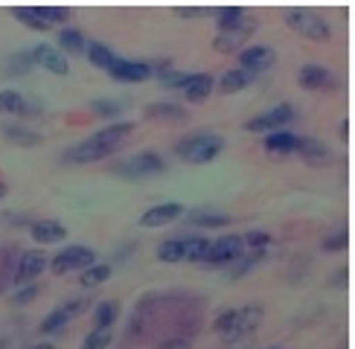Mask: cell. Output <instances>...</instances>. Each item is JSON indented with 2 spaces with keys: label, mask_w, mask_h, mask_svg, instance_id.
Returning <instances> with one entry per match:
<instances>
[{
  "label": "cell",
  "mask_w": 355,
  "mask_h": 349,
  "mask_svg": "<svg viewBox=\"0 0 355 349\" xmlns=\"http://www.w3.org/2000/svg\"><path fill=\"white\" fill-rule=\"evenodd\" d=\"M274 349H279V346H274Z\"/></svg>",
  "instance_id": "cell-49"
},
{
  "label": "cell",
  "mask_w": 355,
  "mask_h": 349,
  "mask_svg": "<svg viewBox=\"0 0 355 349\" xmlns=\"http://www.w3.org/2000/svg\"><path fill=\"white\" fill-rule=\"evenodd\" d=\"M21 102H24V96H21L18 91H0V114L18 111V108H21Z\"/></svg>",
  "instance_id": "cell-36"
},
{
  "label": "cell",
  "mask_w": 355,
  "mask_h": 349,
  "mask_svg": "<svg viewBox=\"0 0 355 349\" xmlns=\"http://www.w3.org/2000/svg\"><path fill=\"white\" fill-rule=\"evenodd\" d=\"M58 44L70 53H82L87 47V41H85V35L79 33V29H62V33H58Z\"/></svg>",
  "instance_id": "cell-32"
},
{
  "label": "cell",
  "mask_w": 355,
  "mask_h": 349,
  "mask_svg": "<svg viewBox=\"0 0 355 349\" xmlns=\"http://www.w3.org/2000/svg\"><path fill=\"white\" fill-rule=\"evenodd\" d=\"M85 50H87V58H91V62H94L96 67H102V70H111V64L116 62L114 53H111V47H105L102 41H91Z\"/></svg>",
  "instance_id": "cell-24"
},
{
  "label": "cell",
  "mask_w": 355,
  "mask_h": 349,
  "mask_svg": "<svg viewBox=\"0 0 355 349\" xmlns=\"http://www.w3.org/2000/svg\"><path fill=\"white\" fill-rule=\"evenodd\" d=\"M262 256H265V251H262V247H259V251H250L248 256L242 253L239 259L233 262V268H230V280H236V276H242V274H248V271L254 268V265H259V262H262Z\"/></svg>",
  "instance_id": "cell-27"
},
{
  "label": "cell",
  "mask_w": 355,
  "mask_h": 349,
  "mask_svg": "<svg viewBox=\"0 0 355 349\" xmlns=\"http://www.w3.org/2000/svg\"><path fill=\"white\" fill-rule=\"evenodd\" d=\"M111 276V265H87L85 271H82V285L85 288H94V285H99V283H105Z\"/></svg>",
  "instance_id": "cell-29"
},
{
  "label": "cell",
  "mask_w": 355,
  "mask_h": 349,
  "mask_svg": "<svg viewBox=\"0 0 355 349\" xmlns=\"http://www.w3.org/2000/svg\"><path fill=\"white\" fill-rule=\"evenodd\" d=\"M184 213V204H178V201H169V204H157V207L152 210H146L140 215V224L143 227H160V224H169L175 222L178 215Z\"/></svg>",
  "instance_id": "cell-13"
},
{
  "label": "cell",
  "mask_w": 355,
  "mask_h": 349,
  "mask_svg": "<svg viewBox=\"0 0 355 349\" xmlns=\"http://www.w3.org/2000/svg\"><path fill=\"white\" fill-rule=\"evenodd\" d=\"M94 111H96L99 116H120L123 105H120V102H111V99H96V102H94Z\"/></svg>",
  "instance_id": "cell-38"
},
{
  "label": "cell",
  "mask_w": 355,
  "mask_h": 349,
  "mask_svg": "<svg viewBox=\"0 0 355 349\" xmlns=\"http://www.w3.org/2000/svg\"><path fill=\"white\" fill-rule=\"evenodd\" d=\"M207 247H210V242H207L204 236H184V259H189V262H204Z\"/></svg>",
  "instance_id": "cell-26"
},
{
  "label": "cell",
  "mask_w": 355,
  "mask_h": 349,
  "mask_svg": "<svg viewBox=\"0 0 355 349\" xmlns=\"http://www.w3.org/2000/svg\"><path fill=\"white\" fill-rule=\"evenodd\" d=\"M29 58H33V64L47 67L50 73H55V76H67V73H70L67 55H64V53H58L53 44H38L35 50H29Z\"/></svg>",
  "instance_id": "cell-8"
},
{
  "label": "cell",
  "mask_w": 355,
  "mask_h": 349,
  "mask_svg": "<svg viewBox=\"0 0 355 349\" xmlns=\"http://www.w3.org/2000/svg\"><path fill=\"white\" fill-rule=\"evenodd\" d=\"M262 305L259 303H248L242 305V309H233V320H230V326L221 332L227 341H236V338H242V334H250L259 323H262Z\"/></svg>",
  "instance_id": "cell-4"
},
{
  "label": "cell",
  "mask_w": 355,
  "mask_h": 349,
  "mask_svg": "<svg viewBox=\"0 0 355 349\" xmlns=\"http://www.w3.org/2000/svg\"><path fill=\"white\" fill-rule=\"evenodd\" d=\"M242 239H245V244L254 247V251H259V247H265L271 242V236H268V233H262V230H250V233H245Z\"/></svg>",
  "instance_id": "cell-41"
},
{
  "label": "cell",
  "mask_w": 355,
  "mask_h": 349,
  "mask_svg": "<svg viewBox=\"0 0 355 349\" xmlns=\"http://www.w3.org/2000/svg\"><path fill=\"white\" fill-rule=\"evenodd\" d=\"M187 218H189V224H198V227H221V224L230 222V215L210 213V210H196V213H189Z\"/></svg>",
  "instance_id": "cell-25"
},
{
  "label": "cell",
  "mask_w": 355,
  "mask_h": 349,
  "mask_svg": "<svg viewBox=\"0 0 355 349\" xmlns=\"http://www.w3.org/2000/svg\"><path fill=\"white\" fill-rule=\"evenodd\" d=\"M96 262V253L91 251V247H85V244H70L64 247L58 256L50 259V268L55 274H67V271H76V268H87V265H94Z\"/></svg>",
  "instance_id": "cell-5"
},
{
  "label": "cell",
  "mask_w": 355,
  "mask_h": 349,
  "mask_svg": "<svg viewBox=\"0 0 355 349\" xmlns=\"http://www.w3.org/2000/svg\"><path fill=\"white\" fill-rule=\"evenodd\" d=\"M3 134L12 143H18V145H38L41 143V134H35V131H26L21 125H3Z\"/></svg>",
  "instance_id": "cell-28"
},
{
  "label": "cell",
  "mask_w": 355,
  "mask_h": 349,
  "mask_svg": "<svg viewBox=\"0 0 355 349\" xmlns=\"http://www.w3.org/2000/svg\"><path fill=\"white\" fill-rule=\"evenodd\" d=\"M344 244H347V230H338L332 236L323 239V247H327V251H338V247H344Z\"/></svg>",
  "instance_id": "cell-42"
},
{
  "label": "cell",
  "mask_w": 355,
  "mask_h": 349,
  "mask_svg": "<svg viewBox=\"0 0 355 349\" xmlns=\"http://www.w3.org/2000/svg\"><path fill=\"white\" fill-rule=\"evenodd\" d=\"M210 91H213V79L207 76V73H196V76L189 79V84L184 87V93H187L189 102H201V99H207V96H210Z\"/></svg>",
  "instance_id": "cell-22"
},
{
  "label": "cell",
  "mask_w": 355,
  "mask_h": 349,
  "mask_svg": "<svg viewBox=\"0 0 355 349\" xmlns=\"http://www.w3.org/2000/svg\"><path fill=\"white\" fill-rule=\"evenodd\" d=\"M157 349H189V338H169V341H164Z\"/></svg>",
  "instance_id": "cell-44"
},
{
  "label": "cell",
  "mask_w": 355,
  "mask_h": 349,
  "mask_svg": "<svg viewBox=\"0 0 355 349\" xmlns=\"http://www.w3.org/2000/svg\"><path fill=\"white\" fill-rule=\"evenodd\" d=\"M29 349H55L53 343H35V346H29Z\"/></svg>",
  "instance_id": "cell-47"
},
{
  "label": "cell",
  "mask_w": 355,
  "mask_h": 349,
  "mask_svg": "<svg viewBox=\"0 0 355 349\" xmlns=\"http://www.w3.org/2000/svg\"><path fill=\"white\" fill-rule=\"evenodd\" d=\"M35 294H38V285H26V288H24V291H18V294H15L12 300L18 303V305H24V303H29V300H33Z\"/></svg>",
  "instance_id": "cell-43"
},
{
  "label": "cell",
  "mask_w": 355,
  "mask_h": 349,
  "mask_svg": "<svg viewBox=\"0 0 355 349\" xmlns=\"http://www.w3.org/2000/svg\"><path fill=\"white\" fill-rule=\"evenodd\" d=\"M116 314H120V303L116 300H102L96 305V326H111Z\"/></svg>",
  "instance_id": "cell-34"
},
{
  "label": "cell",
  "mask_w": 355,
  "mask_h": 349,
  "mask_svg": "<svg viewBox=\"0 0 355 349\" xmlns=\"http://www.w3.org/2000/svg\"><path fill=\"white\" fill-rule=\"evenodd\" d=\"M216 15H218V33H225V29H239V26H245V9H239V6L216 9Z\"/></svg>",
  "instance_id": "cell-23"
},
{
  "label": "cell",
  "mask_w": 355,
  "mask_h": 349,
  "mask_svg": "<svg viewBox=\"0 0 355 349\" xmlns=\"http://www.w3.org/2000/svg\"><path fill=\"white\" fill-rule=\"evenodd\" d=\"M192 76H196V73H175V70H172V73H164L160 79H164L166 87H187Z\"/></svg>",
  "instance_id": "cell-40"
},
{
  "label": "cell",
  "mask_w": 355,
  "mask_h": 349,
  "mask_svg": "<svg viewBox=\"0 0 355 349\" xmlns=\"http://www.w3.org/2000/svg\"><path fill=\"white\" fill-rule=\"evenodd\" d=\"M38 12H41V18L47 21V24H55V21H64L67 15H70V9H64V6H38Z\"/></svg>",
  "instance_id": "cell-39"
},
{
  "label": "cell",
  "mask_w": 355,
  "mask_h": 349,
  "mask_svg": "<svg viewBox=\"0 0 355 349\" xmlns=\"http://www.w3.org/2000/svg\"><path fill=\"white\" fill-rule=\"evenodd\" d=\"M178 15H184V18H198V15H204V9H189V6H181V9H178Z\"/></svg>",
  "instance_id": "cell-46"
},
{
  "label": "cell",
  "mask_w": 355,
  "mask_h": 349,
  "mask_svg": "<svg viewBox=\"0 0 355 349\" xmlns=\"http://www.w3.org/2000/svg\"><path fill=\"white\" fill-rule=\"evenodd\" d=\"M157 259L160 262H181L184 259V239H166L157 247Z\"/></svg>",
  "instance_id": "cell-30"
},
{
  "label": "cell",
  "mask_w": 355,
  "mask_h": 349,
  "mask_svg": "<svg viewBox=\"0 0 355 349\" xmlns=\"http://www.w3.org/2000/svg\"><path fill=\"white\" fill-rule=\"evenodd\" d=\"M114 149H116V145L96 143L94 137H87V140H82L76 145H70V149L62 154V160H64V163H94V160L108 157Z\"/></svg>",
  "instance_id": "cell-7"
},
{
  "label": "cell",
  "mask_w": 355,
  "mask_h": 349,
  "mask_svg": "<svg viewBox=\"0 0 355 349\" xmlns=\"http://www.w3.org/2000/svg\"><path fill=\"white\" fill-rule=\"evenodd\" d=\"M300 84L309 87V91H315V87H332L335 82L323 64H303L300 67Z\"/></svg>",
  "instance_id": "cell-17"
},
{
  "label": "cell",
  "mask_w": 355,
  "mask_h": 349,
  "mask_svg": "<svg viewBox=\"0 0 355 349\" xmlns=\"http://www.w3.org/2000/svg\"><path fill=\"white\" fill-rule=\"evenodd\" d=\"M114 172L123 174V178H146V174L164 172V157L157 152H140V154H131L128 160H120Z\"/></svg>",
  "instance_id": "cell-3"
},
{
  "label": "cell",
  "mask_w": 355,
  "mask_h": 349,
  "mask_svg": "<svg viewBox=\"0 0 355 349\" xmlns=\"http://www.w3.org/2000/svg\"><path fill=\"white\" fill-rule=\"evenodd\" d=\"M33 67V58H29V50L26 53H15L9 58V73H15V76H24V73Z\"/></svg>",
  "instance_id": "cell-37"
},
{
  "label": "cell",
  "mask_w": 355,
  "mask_h": 349,
  "mask_svg": "<svg viewBox=\"0 0 355 349\" xmlns=\"http://www.w3.org/2000/svg\"><path fill=\"white\" fill-rule=\"evenodd\" d=\"M221 149H225V140L210 134V131H201V134H189L175 145V154H181L189 163H207L213 160Z\"/></svg>",
  "instance_id": "cell-1"
},
{
  "label": "cell",
  "mask_w": 355,
  "mask_h": 349,
  "mask_svg": "<svg viewBox=\"0 0 355 349\" xmlns=\"http://www.w3.org/2000/svg\"><path fill=\"white\" fill-rule=\"evenodd\" d=\"M297 145H300V137L291 134V131H271L265 137V149L271 152H297Z\"/></svg>",
  "instance_id": "cell-21"
},
{
  "label": "cell",
  "mask_w": 355,
  "mask_h": 349,
  "mask_svg": "<svg viewBox=\"0 0 355 349\" xmlns=\"http://www.w3.org/2000/svg\"><path fill=\"white\" fill-rule=\"evenodd\" d=\"M254 82V73L245 70V67H233V70H225L218 79V91L221 93H233V91H242L245 84Z\"/></svg>",
  "instance_id": "cell-18"
},
{
  "label": "cell",
  "mask_w": 355,
  "mask_h": 349,
  "mask_svg": "<svg viewBox=\"0 0 355 349\" xmlns=\"http://www.w3.org/2000/svg\"><path fill=\"white\" fill-rule=\"evenodd\" d=\"M230 320H233V309H230V312H221V314L216 317V329H218V332H225V329L230 326Z\"/></svg>",
  "instance_id": "cell-45"
},
{
  "label": "cell",
  "mask_w": 355,
  "mask_h": 349,
  "mask_svg": "<svg viewBox=\"0 0 355 349\" xmlns=\"http://www.w3.org/2000/svg\"><path fill=\"white\" fill-rule=\"evenodd\" d=\"M274 58H277V53H274L271 47H265V44H254V47H245V50L239 53L242 67L250 70V73L268 70V67L274 64Z\"/></svg>",
  "instance_id": "cell-9"
},
{
  "label": "cell",
  "mask_w": 355,
  "mask_h": 349,
  "mask_svg": "<svg viewBox=\"0 0 355 349\" xmlns=\"http://www.w3.org/2000/svg\"><path fill=\"white\" fill-rule=\"evenodd\" d=\"M3 195H6V184H3V181H0V198H3Z\"/></svg>",
  "instance_id": "cell-48"
},
{
  "label": "cell",
  "mask_w": 355,
  "mask_h": 349,
  "mask_svg": "<svg viewBox=\"0 0 355 349\" xmlns=\"http://www.w3.org/2000/svg\"><path fill=\"white\" fill-rule=\"evenodd\" d=\"M111 341H114L111 329H108V326H96V329L82 341V349H105Z\"/></svg>",
  "instance_id": "cell-33"
},
{
  "label": "cell",
  "mask_w": 355,
  "mask_h": 349,
  "mask_svg": "<svg viewBox=\"0 0 355 349\" xmlns=\"http://www.w3.org/2000/svg\"><path fill=\"white\" fill-rule=\"evenodd\" d=\"M108 73H111L114 79H120V82H143V79L152 76V64H146V62H128V58H116Z\"/></svg>",
  "instance_id": "cell-10"
},
{
  "label": "cell",
  "mask_w": 355,
  "mask_h": 349,
  "mask_svg": "<svg viewBox=\"0 0 355 349\" xmlns=\"http://www.w3.org/2000/svg\"><path fill=\"white\" fill-rule=\"evenodd\" d=\"M294 120V108L291 105H277L268 114H259L254 120H248V131H271L277 125H286Z\"/></svg>",
  "instance_id": "cell-12"
},
{
  "label": "cell",
  "mask_w": 355,
  "mask_h": 349,
  "mask_svg": "<svg viewBox=\"0 0 355 349\" xmlns=\"http://www.w3.org/2000/svg\"><path fill=\"white\" fill-rule=\"evenodd\" d=\"M50 265V259L47 253H41V251H26L18 262V271H15V283H29V280H35V276Z\"/></svg>",
  "instance_id": "cell-11"
},
{
  "label": "cell",
  "mask_w": 355,
  "mask_h": 349,
  "mask_svg": "<svg viewBox=\"0 0 355 349\" xmlns=\"http://www.w3.org/2000/svg\"><path fill=\"white\" fill-rule=\"evenodd\" d=\"M146 116H152V120L184 123L189 114H187L184 105H178V102H152V105H146Z\"/></svg>",
  "instance_id": "cell-16"
},
{
  "label": "cell",
  "mask_w": 355,
  "mask_h": 349,
  "mask_svg": "<svg viewBox=\"0 0 355 349\" xmlns=\"http://www.w3.org/2000/svg\"><path fill=\"white\" fill-rule=\"evenodd\" d=\"M33 236L41 244H53V242H62L67 236V227L58 224V222H35L33 224Z\"/></svg>",
  "instance_id": "cell-19"
},
{
  "label": "cell",
  "mask_w": 355,
  "mask_h": 349,
  "mask_svg": "<svg viewBox=\"0 0 355 349\" xmlns=\"http://www.w3.org/2000/svg\"><path fill=\"white\" fill-rule=\"evenodd\" d=\"M15 15L26 24V26H33V29H38V33H44V29H50V24L41 18V12H38V6H18L15 9Z\"/></svg>",
  "instance_id": "cell-31"
},
{
  "label": "cell",
  "mask_w": 355,
  "mask_h": 349,
  "mask_svg": "<svg viewBox=\"0 0 355 349\" xmlns=\"http://www.w3.org/2000/svg\"><path fill=\"white\" fill-rule=\"evenodd\" d=\"M297 152L303 154L306 163H312V166H327V163H332V157H335L329 145H323V143L315 140V137H300Z\"/></svg>",
  "instance_id": "cell-14"
},
{
  "label": "cell",
  "mask_w": 355,
  "mask_h": 349,
  "mask_svg": "<svg viewBox=\"0 0 355 349\" xmlns=\"http://www.w3.org/2000/svg\"><path fill=\"white\" fill-rule=\"evenodd\" d=\"M254 24H245V26H239V29H225V33H218L216 38H213V47L218 50V53H230V50H236V47H242L245 44V38L254 33Z\"/></svg>",
  "instance_id": "cell-15"
},
{
  "label": "cell",
  "mask_w": 355,
  "mask_h": 349,
  "mask_svg": "<svg viewBox=\"0 0 355 349\" xmlns=\"http://www.w3.org/2000/svg\"><path fill=\"white\" fill-rule=\"evenodd\" d=\"M67 312L62 309V305H58V309L53 312V314H47V317H44L41 320V332L44 334H53V332H58V329H64V323H67Z\"/></svg>",
  "instance_id": "cell-35"
},
{
  "label": "cell",
  "mask_w": 355,
  "mask_h": 349,
  "mask_svg": "<svg viewBox=\"0 0 355 349\" xmlns=\"http://www.w3.org/2000/svg\"><path fill=\"white\" fill-rule=\"evenodd\" d=\"M131 131H135V125L131 123H111V125H105L102 131H96L94 134V140L96 143H108V145H120Z\"/></svg>",
  "instance_id": "cell-20"
},
{
  "label": "cell",
  "mask_w": 355,
  "mask_h": 349,
  "mask_svg": "<svg viewBox=\"0 0 355 349\" xmlns=\"http://www.w3.org/2000/svg\"><path fill=\"white\" fill-rule=\"evenodd\" d=\"M286 18H288L291 29H297L300 35L312 38V41H327V38L332 35V26L323 21L320 15L309 12V9H288V12H286Z\"/></svg>",
  "instance_id": "cell-2"
},
{
  "label": "cell",
  "mask_w": 355,
  "mask_h": 349,
  "mask_svg": "<svg viewBox=\"0 0 355 349\" xmlns=\"http://www.w3.org/2000/svg\"><path fill=\"white\" fill-rule=\"evenodd\" d=\"M242 251H245V239L242 236H221L218 242H210L204 262L207 265H227V262L239 259Z\"/></svg>",
  "instance_id": "cell-6"
}]
</instances>
